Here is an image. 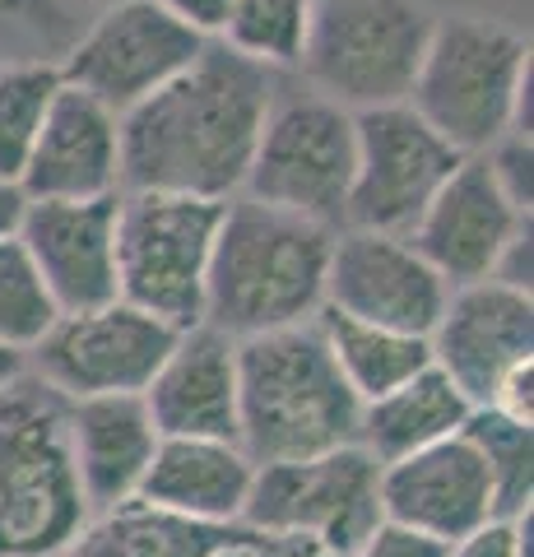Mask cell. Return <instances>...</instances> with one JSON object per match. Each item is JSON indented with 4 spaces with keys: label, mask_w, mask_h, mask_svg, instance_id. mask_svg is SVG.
<instances>
[{
    "label": "cell",
    "mask_w": 534,
    "mask_h": 557,
    "mask_svg": "<svg viewBox=\"0 0 534 557\" xmlns=\"http://www.w3.org/2000/svg\"><path fill=\"white\" fill-rule=\"evenodd\" d=\"M280 75L223 42L204 51L159 94L122 116V190L233 200L243 196L256 139Z\"/></svg>",
    "instance_id": "6da1fadb"
},
{
    "label": "cell",
    "mask_w": 534,
    "mask_h": 557,
    "mask_svg": "<svg viewBox=\"0 0 534 557\" xmlns=\"http://www.w3.org/2000/svg\"><path fill=\"white\" fill-rule=\"evenodd\" d=\"M331 247L335 228L325 223L233 196L214 233L200 325H214L228 339H251L316 321Z\"/></svg>",
    "instance_id": "7a4b0ae2"
},
{
    "label": "cell",
    "mask_w": 534,
    "mask_h": 557,
    "mask_svg": "<svg viewBox=\"0 0 534 557\" xmlns=\"http://www.w3.org/2000/svg\"><path fill=\"white\" fill-rule=\"evenodd\" d=\"M363 399L339 376L316 321L237 339V446L251 465H293L358 446Z\"/></svg>",
    "instance_id": "3957f363"
},
{
    "label": "cell",
    "mask_w": 534,
    "mask_h": 557,
    "mask_svg": "<svg viewBox=\"0 0 534 557\" xmlns=\"http://www.w3.org/2000/svg\"><path fill=\"white\" fill-rule=\"evenodd\" d=\"M405 102L460 159L530 135V38L497 14H437Z\"/></svg>",
    "instance_id": "277c9868"
},
{
    "label": "cell",
    "mask_w": 534,
    "mask_h": 557,
    "mask_svg": "<svg viewBox=\"0 0 534 557\" xmlns=\"http://www.w3.org/2000/svg\"><path fill=\"white\" fill-rule=\"evenodd\" d=\"M89 520L65 399L24 372L0 391V557H61Z\"/></svg>",
    "instance_id": "5b68a950"
},
{
    "label": "cell",
    "mask_w": 534,
    "mask_h": 557,
    "mask_svg": "<svg viewBox=\"0 0 534 557\" xmlns=\"http://www.w3.org/2000/svg\"><path fill=\"white\" fill-rule=\"evenodd\" d=\"M437 14L427 0H316L302 75L344 112L405 102Z\"/></svg>",
    "instance_id": "8992f818"
},
{
    "label": "cell",
    "mask_w": 534,
    "mask_h": 557,
    "mask_svg": "<svg viewBox=\"0 0 534 557\" xmlns=\"http://www.w3.org/2000/svg\"><path fill=\"white\" fill-rule=\"evenodd\" d=\"M223 205L163 196V190H122L116 196V298L172 330L200 325L204 274H210Z\"/></svg>",
    "instance_id": "52a82bcc"
},
{
    "label": "cell",
    "mask_w": 534,
    "mask_h": 557,
    "mask_svg": "<svg viewBox=\"0 0 534 557\" xmlns=\"http://www.w3.org/2000/svg\"><path fill=\"white\" fill-rule=\"evenodd\" d=\"M353 186V112L321 94H284L270 102L243 196L284 214L344 228Z\"/></svg>",
    "instance_id": "ba28073f"
},
{
    "label": "cell",
    "mask_w": 534,
    "mask_h": 557,
    "mask_svg": "<svg viewBox=\"0 0 534 557\" xmlns=\"http://www.w3.org/2000/svg\"><path fill=\"white\" fill-rule=\"evenodd\" d=\"M382 525V465L363 446H339L293 465H256L243 530L307 534L335 557H353Z\"/></svg>",
    "instance_id": "9c48e42d"
},
{
    "label": "cell",
    "mask_w": 534,
    "mask_h": 557,
    "mask_svg": "<svg viewBox=\"0 0 534 557\" xmlns=\"http://www.w3.org/2000/svg\"><path fill=\"white\" fill-rule=\"evenodd\" d=\"M456 168L460 153L409 102L353 112V186L344 228L409 237Z\"/></svg>",
    "instance_id": "30bf717a"
},
{
    "label": "cell",
    "mask_w": 534,
    "mask_h": 557,
    "mask_svg": "<svg viewBox=\"0 0 534 557\" xmlns=\"http://www.w3.org/2000/svg\"><path fill=\"white\" fill-rule=\"evenodd\" d=\"M204 51V38L163 14L153 0H116L89 28L75 33L57 61L61 84L89 94L108 112L126 116L149 94L172 84Z\"/></svg>",
    "instance_id": "8fae6325"
},
{
    "label": "cell",
    "mask_w": 534,
    "mask_h": 557,
    "mask_svg": "<svg viewBox=\"0 0 534 557\" xmlns=\"http://www.w3.org/2000/svg\"><path fill=\"white\" fill-rule=\"evenodd\" d=\"M177 335L182 330L116 298L108 307L57 317V325L38 339V348L24 362L28 376L57 391L65 405L98 395H145Z\"/></svg>",
    "instance_id": "7c38bea8"
},
{
    "label": "cell",
    "mask_w": 534,
    "mask_h": 557,
    "mask_svg": "<svg viewBox=\"0 0 534 557\" xmlns=\"http://www.w3.org/2000/svg\"><path fill=\"white\" fill-rule=\"evenodd\" d=\"M451 284L409 247V237L339 228L325 270V307L339 317L427 339Z\"/></svg>",
    "instance_id": "4fadbf2b"
},
{
    "label": "cell",
    "mask_w": 534,
    "mask_h": 557,
    "mask_svg": "<svg viewBox=\"0 0 534 557\" xmlns=\"http://www.w3.org/2000/svg\"><path fill=\"white\" fill-rule=\"evenodd\" d=\"M427 348L437 368L456 381V391L474 409H484L493 405L502 376L534 358V298L497 278L460 284L446 298Z\"/></svg>",
    "instance_id": "5bb4252c"
},
{
    "label": "cell",
    "mask_w": 534,
    "mask_h": 557,
    "mask_svg": "<svg viewBox=\"0 0 534 557\" xmlns=\"http://www.w3.org/2000/svg\"><path fill=\"white\" fill-rule=\"evenodd\" d=\"M530 228V214H521L507 190L497 186L493 168L484 153L460 159V168L442 182L433 205L423 209V219L413 223L409 247L433 265L446 284H479L493 278L497 256L507 251V242Z\"/></svg>",
    "instance_id": "9a60e30c"
},
{
    "label": "cell",
    "mask_w": 534,
    "mask_h": 557,
    "mask_svg": "<svg viewBox=\"0 0 534 557\" xmlns=\"http://www.w3.org/2000/svg\"><path fill=\"white\" fill-rule=\"evenodd\" d=\"M61 317L116 302V196L24 200L20 233Z\"/></svg>",
    "instance_id": "2e32d148"
},
{
    "label": "cell",
    "mask_w": 534,
    "mask_h": 557,
    "mask_svg": "<svg viewBox=\"0 0 534 557\" xmlns=\"http://www.w3.org/2000/svg\"><path fill=\"white\" fill-rule=\"evenodd\" d=\"M497 516L493 483L479 450L464 437H446L427 450L382 465V520L451 548Z\"/></svg>",
    "instance_id": "e0dca14e"
},
{
    "label": "cell",
    "mask_w": 534,
    "mask_h": 557,
    "mask_svg": "<svg viewBox=\"0 0 534 557\" xmlns=\"http://www.w3.org/2000/svg\"><path fill=\"white\" fill-rule=\"evenodd\" d=\"M24 200H108L122 196V116L61 84L42 135L20 177Z\"/></svg>",
    "instance_id": "ac0fdd59"
},
{
    "label": "cell",
    "mask_w": 534,
    "mask_h": 557,
    "mask_svg": "<svg viewBox=\"0 0 534 557\" xmlns=\"http://www.w3.org/2000/svg\"><path fill=\"white\" fill-rule=\"evenodd\" d=\"M140 399L159 437L237 442V339L214 325L182 330Z\"/></svg>",
    "instance_id": "d6986e66"
},
{
    "label": "cell",
    "mask_w": 534,
    "mask_h": 557,
    "mask_svg": "<svg viewBox=\"0 0 534 557\" xmlns=\"http://www.w3.org/2000/svg\"><path fill=\"white\" fill-rule=\"evenodd\" d=\"M65 437H71V465L89 516L135 502L153 450L163 442L140 395L71 399L65 405Z\"/></svg>",
    "instance_id": "ffe728a7"
},
{
    "label": "cell",
    "mask_w": 534,
    "mask_h": 557,
    "mask_svg": "<svg viewBox=\"0 0 534 557\" xmlns=\"http://www.w3.org/2000/svg\"><path fill=\"white\" fill-rule=\"evenodd\" d=\"M256 465L237 442L163 437L135 502L196 525H243Z\"/></svg>",
    "instance_id": "44dd1931"
},
{
    "label": "cell",
    "mask_w": 534,
    "mask_h": 557,
    "mask_svg": "<svg viewBox=\"0 0 534 557\" xmlns=\"http://www.w3.org/2000/svg\"><path fill=\"white\" fill-rule=\"evenodd\" d=\"M470 413H474V405L433 362V368H423L419 376H409L405 386L368 399L363 413H358V446H363L376 465H395V460L413 456V450L460 437Z\"/></svg>",
    "instance_id": "7402d4cb"
},
{
    "label": "cell",
    "mask_w": 534,
    "mask_h": 557,
    "mask_svg": "<svg viewBox=\"0 0 534 557\" xmlns=\"http://www.w3.org/2000/svg\"><path fill=\"white\" fill-rule=\"evenodd\" d=\"M243 539V525H196L145 502H122L116 511L94 516L61 557H210Z\"/></svg>",
    "instance_id": "603a6c76"
},
{
    "label": "cell",
    "mask_w": 534,
    "mask_h": 557,
    "mask_svg": "<svg viewBox=\"0 0 534 557\" xmlns=\"http://www.w3.org/2000/svg\"><path fill=\"white\" fill-rule=\"evenodd\" d=\"M316 325H321L339 376L349 381V391L363 399V405L395 386H405V381L419 376L423 368H433V348L419 335H400V330H386V325L339 317L331 307L316 311Z\"/></svg>",
    "instance_id": "cb8c5ba5"
},
{
    "label": "cell",
    "mask_w": 534,
    "mask_h": 557,
    "mask_svg": "<svg viewBox=\"0 0 534 557\" xmlns=\"http://www.w3.org/2000/svg\"><path fill=\"white\" fill-rule=\"evenodd\" d=\"M460 437L479 450V460L488 469L497 516L502 520L530 516V502H534V423H521V418H507L497 409H474Z\"/></svg>",
    "instance_id": "d4e9b609"
},
{
    "label": "cell",
    "mask_w": 534,
    "mask_h": 557,
    "mask_svg": "<svg viewBox=\"0 0 534 557\" xmlns=\"http://www.w3.org/2000/svg\"><path fill=\"white\" fill-rule=\"evenodd\" d=\"M57 94H61L57 61L0 65V182L5 186H20Z\"/></svg>",
    "instance_id": "484cf974"
},
{
    "label": "cell",
    "mask_w": 534,
    "mask_h": 557,
    "mask_svg": "<svg viewBox=\"0 0 534 557\" xmlns=\"http://www.w3.org/2000/svg\"><path fill=\"white\" fill-rule=\"evenodd\" d=\"M316 0H233V14L223 24V47L265 70H298L312 33Z\"/></svg>",
    "instance_id": "4316f807"
},
{
    "label": "cell",
    "mask_w": 534,
    "mask_h": 557,
    "mask_svg": "<svg viewBox=\"0 0 534 557\" xmlns=\"http://www.w3.org/2000/svg\"><path fill=\"white\" fill-rule=\"evenodd\" d=\"M57 302L42 284L38 265L28 260L20 237H0V348L33 354L38 339L57 325Z\"/></svg>",
    "instance_id": "83f0119b"
},
{
    "label": "cell",
    "mask_w": 534,
    "mask_h": 557,
    "mask_svg": "<svg viewBox=\"0 0 534 557\" xmlns=\"http://www.w3.org/2000/svg\"><path fill=\"white\" fill-rule=\"evenodd\" d=\"M71 10L65 0H0V65L65 57Z\"/></svg>",
    "instance_id": "f1b7e54d"
},
{
    "label": "cell",
    "mask_w": 534,
    "mask_h": 557,
    "mask_svg": "<svg viewBox=\"0 0 534 557\" xmlns=\"http://www.w3.org/2000/svg\"><path fill=\"white\" fill-rule=\"evenodd\" d=\"M484 159L493 168L497 186L507 190V200L521 209V214H530V205H534V149H530V135H502Z\"/></svg>",
    "instance_id": "f546056e"
},
{
    "label": "cell",
    "mask_w": 534,
    "mask_h": 557,
    "mask_svg": "<svg viewBox=\"0 0 534 557\" xmlns=\"http://www.w3.org/2000/svg\"><path fill=\"white\" fill-rule=\"evenodd\" d=\"M446 557H534V539H530V516L521 520H502L493 516L488 525H479L474 534L456 539Z\"/></svg>",
    "instance_id": "4dcf8cb0"
},
{
    "label": "cell",
    "mask_w": 534,
    "mask_h": 557,
    "mask_svg": "<svg viewBox=\"0 0 534 557\" xmlns=\"http://www.w3.org/2000/svg\"><path fill=\"white\" fill-rule=\"evenodd\" d=\"M163 14H172L177 24H186L191 33H200L204 42H219L223 38V24L233 14V0H153Z\"/></svg>",
    "instance_id": "1f68e13d"
},
{
    "label": "cell",
    "mask_w": 534,
    "mask_h": 557,
    "mask_svg": "<svg viewBox=\"0 0 534 557\" xmlns=\"http://www.w3.org/2000/svg\"><path fill=\"white\" fill-rule=\"evenodd\" d=\"M353 557H446V548L433 544V539H423V534H409V530L386 525V520H382V525L368 534V544L358 548Z\"/></svg>",
    "instance_id": "d6a6232c"
},
{
    "label": "cell",
    "mask_w": 534,
    "mask_h": 557,
    "mask_svg": "<svg viewBox=\"0 0 534 557\" xmlns=\"http://www.w3.org/2000/svg\"><path fill=\"white\" fill-rule=\"evenodd\" d=\"M484 409H497L507 418H521V423H534V358L502 376V386L493 391V405H484Z\"/></svg>",
    "instance_id": "836d02e7"
},
{
    "label": "cell",
    "mask_w": 534,
    "mask_h": 557,
    "mask_svg": "<svg viewBox=\"0 0 534 557\" xmlns=\"http://www.w3.org/2000/svg\"><path fill=\"white\" fill-rule=\"evenodd\" d=\"M243 553L247 557H335L331 548L307 534H247Z\"/></svg>",
    "instance_id": "e575fe53"
},
{
    "label": "cell",
    "mask_w": 534,
    "mask_h": 557,
    "mask_svg": "<svg viewBox=\"0 0 534 557\" xmlns=\"http://www.w3.org/2000/svg\"><path fill=\"white\" fill-rule=\"evenodd\" d=\"M20 214H24L20 186H5V182H0V237H14V233H20Z\"/></svg>",
    "instance_id": "d590c367"
},
{
    "label": "cell",
    "mask_w": 534,
    "mask_h": 557,
    "mask_svg": "<svg viewBox=\"0 0 534 557\" xmlns=\"http://www.w3.org/2000/svg\"><path fill=\"white\" fill-rule=\"evenodd\" d=\"M28 372V362H24V354H14V348H0V391L10 386V381H20Z\"/></svg>",
    "instance_id": "8d00e7d4"
},
{
    "label": "cell",
    "mask_w": 534,
    "mask_h": 557,
    "mask_svg": "<svg viewBox=\"0 0 534 557\" xmlns=\"http://www.w3.org/2000/svg\"><path fill=\"white\" fill-rule=\"evenodd\" d=\"M243 544H247V539H243ZM243 544H228V548H219V553H210V557H247Z\"/></svg>",
    "instance_id": "74e56055"
},
{
    "label": "cell",
    "mask_w": 534,
    "mask_h": 557,
    "mask_svg": "<svg viewBox=\"0 0 534 557\" xmlns=\"http://www.w3.org/2000/svg\"><path fill=\"white\" fill-rule=\"evenodd\" d=\"M65 5H75V0H65Z\"/></svg>",
    "instance_id": "f35d334b"
}]
</instances>
